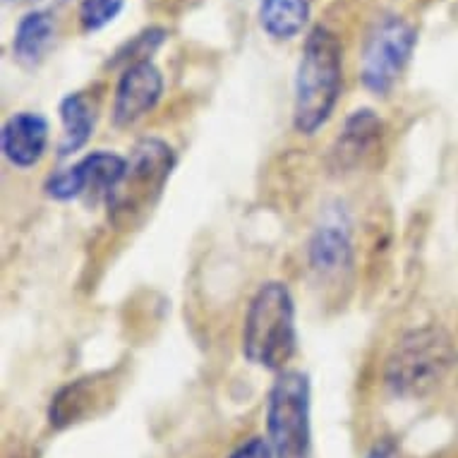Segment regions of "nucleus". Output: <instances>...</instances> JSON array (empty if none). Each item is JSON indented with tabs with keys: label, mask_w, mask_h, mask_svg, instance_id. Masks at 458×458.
Here are the masks:
<instances>
[{
	"label": "nucleus",
	"mask_w": 458,
	"mask_h": 458,
	"mask_svg": "<svg viewBox=\"0 0 458 458\" xmlns=\"http://www.w3.org/2000/svg\"><path fill=\"white\" fill-rule=\"evenodd\" d=\"M418 44V31L403 17H384L369 31L362 46L360 80L372 94H389L396 80L403 75Z\"/></svg>",
	"instance_id": "6"
},
{
	"label": "nucleus",
	"mask_w": 458,
	"mask_h": 458,
	"mask_svg": "<svg viewBox=\"0 0 458 458\" xmlns=\"http://www.w3.org/2000/svg\"><path fill=\"white\" fill-rule=\"evenodd\" d=\"M204 0H147L151 10H161L165 15H181L185 10H192Z\"/></svg>",
	"instance_id": "18"
},
{
	"label": "nucleus",
	"mask_w": 458,
	"mask_h": 458,
	"mask_svg": "<svg viewBox=\"0 0 458 458\" xmlns=\"http://www.w3.org/2000/svg\"><path fill=\"white\" fill-rule=\"evenodd\" d=\"M344 82V48L327 27H315L305 38L295 72L293 128L301 135H315L336 108Z\"/></svg>",
	"instance_id": "1"
},
{
	"label": "nucleus",
	"mask_w": 458,
	"mask_h": 458,
	"mask_svg": "<svg viewBox=\"0 0 458 458\" xmlns=\"http://www.w3.org/2000/svg\"><path fill=\"white\" fill-rule=\"evenodd\" d=\"M164 94V75L151 61L135 63L123 70L115 98H113V123L118 128L135 125L140 118L154 111Z\"/></svg>",
	"instance_id": "8"
},
{
	"label": "nucleus",
	"mask_w": 458,
	"mask_h": 458,
	"mask_svg": "<svg viewBox=\"0 0 458 458\" xmlns=\"http://www.w3.org/2000/svg\"><path fill=\"white\" fill-rule=\"evenodd\" d=\"M123 5H125V0H82L80 10H77L80 27L87 34L104 30L115 17L121 15Z\"/></svg>",
	"instance_id": "16"
},
{
	"label": "nucleus",
	"mask_w": 458,
	"mask_h": 458,
	"mask_svg": "<svg viewBox=\"0 0 458 458\" xmlns=\"http://www.w3.org/2000/svg\"><path fill=\"white\" fill-rule=\"evenodd\" d=\"M165 37H168V31H165L164 27H149V30L140 31V34L130 38L128 44L123 46V48H118L115 58H113V63H108V65L115 68L118 63H128V68H130V65H135V63L149 61L151 53L161 48Z\"/></svg>",
	"instance_id": "15"
},
{
	"label": "nucleus",
	"mask_w": 458,
	"mask_h": 458,
	"mask_svg": "<svg viewBox=\"0 0 458 458\" xmlns=\"http://www.w3.org/2000/svg\"><path fill=\"white\" fill-rule=\"evenodd\" d=\"M175 168V151L157 137H147L130 151L128 168L118 188L106 197L113 224L128 225L149 209Z\"/></svg>",
	"instance_id": "5"
},
{
	"label": "nucleus",
	"mask_w": 458,
	"mask_h": 458,
	"mask_svg": "<svg viewBox=\"0 0 458 458\" xmlns=\"http://www.w3.org/2000/svg\"><path fill=\"white\" fill-rule=\"evenodd\" d=\"M55 38V20L48 10H31L17 22L13 55L24 68H37Z\"/></svg>",
	"instance_id": "12"
},
{
	"label": "nucleus",
	"mask_w": 458,
	"mask_h": 458,
	"mask_svg": "<svg viewBox=\"0 0 458 458\" xmlns=\"http://www.w3.org/2000/svg\"><path fill=\"white\" fill-rule=\"evenodd\" d=\"M264 418L276 458H312V386L305 372L285 369L276 377Z\"/></svg>",
	"instance_id": "4"
},
{
	"label": "nucleus",
	"mask_w": 458,
	"mask_h": 458,
	"mask_svg": "<svg viewBox=\"0 0 458 458\" xmlns=\"http://www.w3.org/2000/svg\"><path fill=\"white\" fill-rule=\"evenodd\" d=\"M3 154L15 168L37 165L48 147V121L41 113L20 111L10 115L0 132Z\"/></svg>",
	"instance_id": "9"
},
{
	"label": "nucleus",
	"mask_w": 458,
	"mask_h": 458,
	"mask_svg": "<svg viewBox=\"0 0 458 458\" xmlns=\"http://www.w3.org/2000/svg\"><path fill=\"white\" fill-rule=\"evenodd\" d=\"M5 3H10V0H5Z\"/></svg>",
	"instance_id": "20"
},
{
	"label": "nucleus",
	"mask_w": 458,
	"mask_h": 458,
	"mask_svg": "<svg viewBox=\"0 0 458 458\" xmlns=\"http://www.w3.org/2000/svg\"><path fill=\"white\" fill-rule=\"evenodd\" d=\"M298 351L295 302L288 285L269 281L259 285L242 327V355L257 368L284 372Z\"/></svg>",
	"instance_id": "2"
},
{
	"label": "nucleus",
	"mask_w": 458,
	"mask_h": 458,
	"mask_svg": "<svg viewBox=\"0 0 458 458\" xmlns=\"http://www.w3.org/2000/svg\"><path fill=\"white\" fill-rule=\"evenodd\" d=\"M365 458H401V451H398V444L391 439V437H382L372 444V449L368 451Z\"/></svg>",
	"instance_id": "19"
},
{
	"label": "nucleus",
	"mask_w": 458,
	"mask_h": 458,
	"mask_svg": "<svg viewBox=\"0 0 458 458\" xmlns=\"http://www.w3.org/2000/svg\"><path fill=\"white\" fill-rule=\"evenodd\" d=\"M310 267L319 276H338L341 271L353 267V242L338 225H322L310 238L308 245Z\"/></svg>",
	"instance_id": "11"
},
{
	"label": "nucleus",
	"mask_w": 458,
	"mask_h": 458,
	"mask_svg": "<svg viewBox=\"0 0 458 458\" xmlns=\"http://www.w3.org/2000/svg\"><path fill=\"white\" fill-rule=\"evenodd\" d=\"M228 458H276L274 449L267 437H252L248 442H242L235 451H231Z\"/></svg>",
	"instance_id": "17"
},
{
	"label": "nucleus",
	"mask_w": 458,
	"mask_h": 458,
	"mask_svg": "<svg viewBox=\"0 0 458 458\" xmlns=\"http://www.w3.org/2000/svg\"><path fill=\"white\" fill-rule=\"evenodd\" d=\"M257 17L271 38L288 41L308 27L310 0H259Z\"/></svg>",
	"instance_id": "14"
},
{
	"label": "nucleus",
	"mask_w": 458,
	"mask_h": 458,
	"mask_svg": "<svg viewBox=\"0 0 458 458\" xmlns=\"http://www.w3.org/2000/svg\"><path fill=\"white\" fill-rule=\"evenodd\" d=\"M63 123V140L58 144V157H70L89 142L97 125V104L87 91H75L63 98L58 106Z\"/></svg>",
	"instance_id": "13"
},
{
	"label": "nucleus",
	"mask_w": 458,
	"mask_h": 458,
	"mask_svg": "<svg viewBox=\"0 0 458 458\" xmlns=\"http://www.w3.org/2000/svg\"><path fill=\"white\" fill-rule=\"evenodd\" d=\"M125 168H128V158L118 157L113 151H94L65 171L48 175L44 190L46 195L58 202H70L87 192L106 199L118 188V182L125 175Z\"/></svg>",
	"instance_id": "7"
},
{
	"label": "nucleus",
	"mask_w": 458,
	"mask_h": 458,
	"mask_svg": "<svg viewBox=\"0 0 458 458\" xmlns=\"http://www.w3.org/2000/svg\"><path fill=\"white\" fill-rule=\"evenodd\" d=\"M458 353L454 341L439 327H422L401 336L389 360L386 384L396 396L420 398L446 379Z\"/></svg>",
	"instance_id": "3"
},
{
	"label": "nucleus",
	"mask_w": 458,
	"mask_h": 458,
	"mask_svg": "<svg viewBox=\"0 0 458 458\" xmlns=\"http://www.w3.org/2000/svg\"><path fill=\"white\" fill-rule=\"evenodd\" d=\"M384 123L369 108L353 111L344 123V132L338 135L331 157L336 158L338 168H355L372 154L382 140Z\"/></svg>",
	"instance_id": "10"
}]
</instances>
